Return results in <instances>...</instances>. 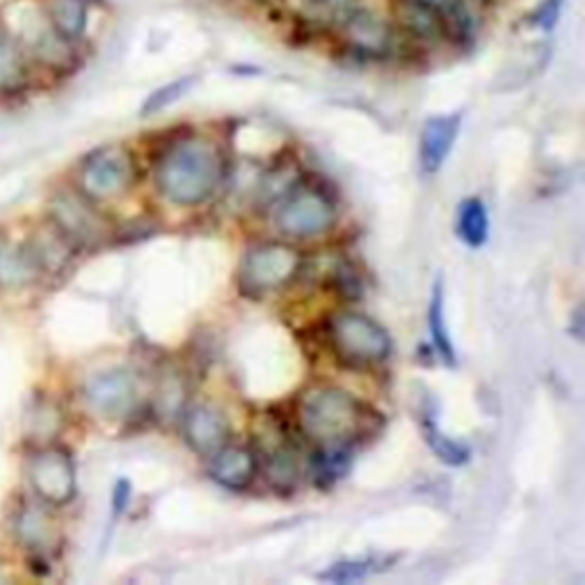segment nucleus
Listing matches in <instances>:
<instances>
[{
  "label": "nucleus",
  "instance_id": "6e6552de",
  "mask_svg": "<svg viewBox=\"0 0 585 585\" xmlns=\"http://www.w3.org/2000/svg\"><path fill=\"white\" fill-rule=\"evenodd\" d=\"M341 37L347 51L366 60H384L396 49V30L384 17L371 10L355 8L345 19L339 21Z\"/></svg>",
  "mask_w": 585,
  "mask_h": 585
},
{
  "label": "nucleus",
  "instance_id": "1a4fd4ad",
  "mask_svg": "<svg viewBox=\"0 0 585 585\" xmlns=\"http://www.w3.org/2000/svg\"><path fill=\"white\" fill-rule=\"evenodd\" d=\"M140 384L135 373L114 369L97 375L88 384V401L103 416H124L138 403Z\"/></svg>",
  "mask_w": 585,
  "mask_h": 585
},
{
  "label": "nucleus",
  "instance_id": "f8f14e48",
  "mask_svg": "<svg viewBox=\"0 0 585 585\" xmlns=\"http://www.w3.org/2000/svg\"><path fill=\"white\" fill-rule=\"evenodd\" d=\"M460 127H462L460 114H437L423 124L418 140V155H421V168L427 174H435L444 168L460 135Z\"/></svg>",
  "mask_w": 585,
  "mask_h": 585
},
{
  "label": "nucleus",
  "instance_id": "a878e982",
  "mask_svg": "<svg viewBox=\"0 0 585 585\" xmlns=\"http://www.w3.org/2000/svg\"><path fill=\"white\" fill-rule=\"evenodd\" d=\"M311 3H314V8L319 12H323L325 17H330L334 21L345 19L350 12L357 8V0H311Z\"/></svg>",
  "mask_w": 585,
  "mask_h": 585
},
{
  "label": "nucleus",
  "instance_id": "39448f33",
  "mask_svg": "<svg viewBox=\"0 0 585 585\" xmlns=\"http://www.w3.org/2000/svg\"><path fill=\"white\" fill-rule=\"evenodd\" d=\"M302 268V256L293 245L265 243L254 248L239 272V282L245 293L263 295L286 286Z\"/></svg>",
  "mask_w": 585,
  "mask_h": 585
},
{
  "label": "nucleus",
  "instance_id": "0eeeda50",
  "mask_svg": "<svg viewBox=\"0 0 585 585\" xmlns=\"http://www.w3.org/2000/svg\"><path fill=\"white\" fill-rule=\"evenodd\" d=\"M28 481L49 505H64L75 496V466L67 448L47 446L30 455Z\"/></svg>",
  "mask_w": 585,
  "mask_h": 585
},
{
  "label": "nucleus",
  "instance_id": "f3484780",
  "mask_svg": "<svg viewBox=\"0 0 585 585\" xmlns=\"http://www.w3.org/2000/svg\"><path fill=\"white\" fill-rule=\"evenodd\" d=\"M416 3L437 12L453 42H474L476 17L466 0H416Z\"/></svg>",
  "mask_w": 585,
  "mask_h": 585
},
{
  "label": "nucleus",
  "instance_id": "f03ea898",
  "mask_svg": "<svg viewBox=\"0 0 585 585\" xmlns=\"http://www.w3.org/2000/svg\"><path fill=\"white\" fill-rule=\"evenodd\" d=\"M297 421L302 433L323 448L347 446L364 435L369 407L345 389L311 386L300 399Z\"/></svg>",
  "mask_w": 585,
  "mask_h": 585
},
{
  "label": "nucleus",
  "instance_id": "4be33fe9",
  "mask_svg": "<svg viewBox=\"0 0 585 585\" xmlns=\"http://www.w3.org/2000/svg\"><path fill=\"white\" fill-rule=\"evenodd\" d=\"M194 83H198V75H183V78H176V81H172V83H168V85L155 88V90L144 99L140 114H142V117H151V114H159V112L172 108L176 101H181V99L192 90Z\"/></svg>",
  "mask_w": 585,
  "mask_h": 585
},
{
  "label": "nucleus",
  "instance_id": "b1692460",
  "mask_svg": "<svg viewBox=\"0 0 585 585\" xmlns=\"http://www.w3.org/2000/svg\"><path fill=\"white\" fill-rule=\"evenodd\" d=\"M563 10H565V0H542V3L528 14V26L542 32H552L561 21Z\"/></svg>",
  "mask_w": 585,
  "mask_h": 585
},
{
  "label": "nucleus",
  "instance_id": "423d86ee",
  "mask_svg": "<svg viewBox=\"0 0 585 585\" xmlns=\"http://www.w3.org/2000/svg\"><path fill=\"white\" fill-rule=\"evenodd\" d=\"M336 213L325 192L300 188L291 192L278 211V226L291 239H316L334 226Z\"/></svg>",
  "mask_w": 585,
  "mask_h": 585
},
{
  "label": "nucleus",
  "instance_id": "412c9836",
  "mask_svg": "<svg viewBox=\"0 0 585 585\" xmlns=\"http://www.w3.org/2000/svg\"><path fill=\"white\" fill-rule=\"evenodd\" d=\"M17 533L23 539L26 547H32V549L49 547L56 537V528H53L49 515L39 508H28L21 513L19 524H17Z\"/></svg>",
  "mask_w": 585,
  "mask_h": 585
},
{
  "label": "nucleus",
  "instance_id": "6ab92c4d",
  "mask_svg": "<svg viewBox=\"0 0 585 585\" xmlns=\"http://www.w3.org/2000/svg\"><path fill=\"white\" fill-rule=\"evenodd\" d=\"M427 325H431V336H433V345L437 350L440 360H444L451 369L455 366L457 357H455V345L448 332V323H446V295H444V282L437 280L433 295H431V309H427Z\"/></svg>",
  "mask_w": 585,
  "mask_h": 585
},
{
  "label": "nucleus",
  "instance_id": "393cba45",
  "mask_svg": "<svg viewBox=\"0 0 585 585\" xmlns=\"http://www.w3.org/2000/svg\"><path fill=\"white\" fill-rule=\"evenodd\" d=\"M375 563L373 561H347V563H339L332 569H327L323 574L325 581H334V583H347V581H360L364 576H369L373 572Z\"/></svg>",
  "mask_w": 585,
  "mask_h": 585
},
{
  "label": "nucleus",
  "instance_id": "bb28decb",
  "mask_svg": "<svg viewBox=\"0 0 585 585\" xmlns=\"http://www.w3.org/2000/svg\"><path fill=\"white\" fill-rule=\"evenodd\" d=\"M131 503V483L129 481H120L114 485V494H112V511L114 515H122Z\"/></svg>",
  "mask_w": 585,
  "mask_h": 585
},
{
  "label": "nucleus",
  "instance_id": "20e7f679",
  "mask_svg": "<svg viewBox=\"0 0 585 585\" xmlns=\"http://www.w3.org/2000/svg\"><path fill=\"white\" fill-rule=\"evenodd\" d=\"M138 176L133 153L122 144L94 149L81 165V190L92 202H108L124 194Z\"/></svg>",
  "mask_w": 585,
  "mask_h": 585
},
{
  "label": "nucleus",
  "instance_id": "a211bd4d",
  "mask_svg": "<svg viewBox=\"0 0 585 585\" xmlns=\"http://www.w3.org/2000/svg\"><path fill=\"white\" fill-rule=\"evenodd\" d=\"M457 239L470 248H483L490 236V215L478 198L464 200L455 218Z\"/></svg>",
  "mask_w": 585,
  "mask_h": 585
},
{
  "label": "nucleus",
  "instance_id": "2eb2a0df",
  "mask_svg": "<svg viewBox=\"0 0 585 585\" xmlns=\"http://www.w3.org/2000/svg\"><path fill=\"white\" fill-rule=\"evenodd\" d=\"M30 62L28 53L8 26L0 23V94H19L28 88Z\"/></svg>",
  "mask_w": 585,
  "mask_h": 585
},
{
  "label": "nucleus",
  "instance_id": "f257e3e1",
  "mask_svg": "<svg viewBox=\"0 0 585 585\" xmlns=\"http://www.w3.org/2000/svg\"><path fill=\"white\" fill-rule=\"evenodd\" d=\"M224 176L222 147L209 138L188 133L172 140L155 165V183L176 206H198L213 198Z\"/></svg>",
  "mask_w": 585,
  "mask_h": 585
},
{
  "label": "nucleus",
  "instance_id": "4468645a",
  "mask_svg": "<svg viewBox=\"0 0 585 585\" xmlns=\"http://www.w3.org/2000/svg\"><path fill=\"white\" fill-rule=\"evenodd\" d=\"M394 12L403 34L418 44H440L448 39L442 17L416 0H396Z\"/></svg>",
  "mask_w": 585,
  "mask_h": 585
},
{
  "label": "nucleus",
  "instance_id": "5701e85b",
  "mask_svg": "<svg viewBox=\"0 0 585 585\" xmlns=\"http://www.w3.org/2000/svg\"><path fill=\"white\" fill-rule=\"evenodd\" d=\"M268 478L270 483L280 487V490H291L297 481V460H295V451L286 448V446H278L268 455Z\"/></svg>",
  "mask_w": 585,
  "mask_h": 585
},
{
  "label": "nucleus",
  "instance_id": "9b49d317",
  "mask_svg": "<svg viewBox=\"0 0 585 585\" xmlns=\"http://www.w3.org/2000/svg\"><path fill=\"white\" fill-rule=\"evenodd\" d=\"M183 437L192 451L213 455L229 442V421L213 405H194L183 414Z\"/></svg>",
  "mask_w": 585,
  "mask_h": 585
},
{
  "label": "nucleus",
  "instance_id": "ddd939ff",
  "mask_svg": "<svg viewBox=\"0 0 585 585\" xmlns=\"http://www.w3.org/2000/svg\"><path fill=\"white\" fill-rule=\"evenodd\" d=\"M211 476L215 483H220L226 490H245L254 483L259 472V460L252 448L236 446V444H224L211 455Z\"/></svg>",
  "mask_w": 585,
  "mask_h": 585
},
{
  "label": "nucleus",
  "instance_id": "dca6fc26",
  "mask_svg": "<svg viewBox=\"0 0 585 585\" xmlns=\"http://www.w3.org/2000/svg\"><path fill=\"white\" fill-rule=\"evenodd\" d=\"M51 30L67 42H81L90 26V0H49Z\"/></svg>",
  "mask_w": 585,
  "mask_h": 585
},
{
  "label": "nucleus",
  "instance_id": "9d476101",
  "mask_svg": "<svg viewBox=\"0 0 585 585\" xmlns=\"http://www.w3.org/2000/svg\"><path fill=\"white\" fill-rule=\"evenodd\" d=\"M53 218L67 241L94 243L105 236L103 218L94 211L85 194H62L53 204Z\"/></svg>",
  "mask_w": 585,
  "mask_h": 585
},
{
  "label": "nucleus",
  "instance_id": "7ed1b4c3",
  "mask_svg": "<svg viewBox=\"0 0 585 585\" xmlns=\"http://www.w3.org/2000/svg\"><path fill=\"white\" fill-rule=\"evenodd\" d=\"M330 341L334 353L347 364H377L392 353V339L384 327L357 311H343L330 321Z\"/></svg>",
  "mask_w": 585,
  "mask_h": 585
},
{
  "label": "nucleus",
  "instance_id": "aec40b11",
  "mask_svg": "<svg viewBox=\"0 0 585 585\" xmlns=\"http://www.w3.org/2000/svg\"><path fill=\"white\" fill-rule=\"evenodd\" d=\"M423 431H425V440H427V446L433 448V453L448 466H460L464 462H470L472 457V451L466 444L448 437L437 418H435V412H425L423 414Z\"/></svg>",
  "mask_w": 585,
  "mask_h": 585
}]
</instances>
